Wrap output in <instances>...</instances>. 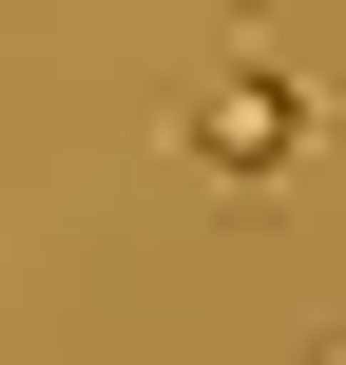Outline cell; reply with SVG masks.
<instances>
[{
	"mask_svg": "<svg viewBox=\"0 0 346 365\" xmlns=\"http://www.w3.org/2000/svg\"><path fill=\"white\" fill-rule=\"evenodd\" d=\"M327 77H308V58H270V38H250V58H231V77H212V96H193V115H173V154H193V173H212V192H231V212H270V192H289V173H308V154H327Z\"/></svg>",
	"mask_w": 346,
	"mask_h": 365,
	"instance_id": "obj_1",
	"label": "cell"
}]
</instances>
